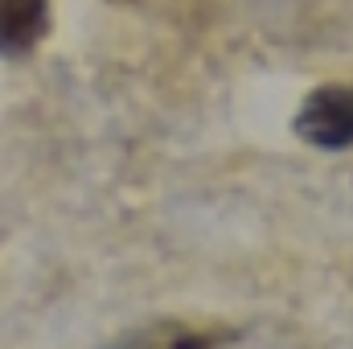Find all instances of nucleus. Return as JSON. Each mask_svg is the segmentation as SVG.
<instances>
[{
  "label": "nucleus",
  "mask_w": 353,
  "mask_h": 349,
  "mask_svg": "<svg viewBox=\"0 0 353 349\" xmlns=\"http://www.w3.org/2000/svg\"><path fill=\"white\" fill-rule=\"evenodd\" d=\"M296 132L316 148H353V83L312 90L296 115Z\"/></svg>",
  "instance_id": "nucleus-1"
},
{
  "label": "nucleus",
  "mask_w": 353,
  "mask_h": 349,
  "mask_svg": "<svg viewBox=\"0 0 353 349\" xmlns=\"http://www.w3.org/2000/svg\"><path fill=\"white\" fill-rule=\"evenodd\" d=\"M50 29V0H0V54H29Z\"/></svg>",
  "instance_id": "nucleus-2"
}]
</instances>
